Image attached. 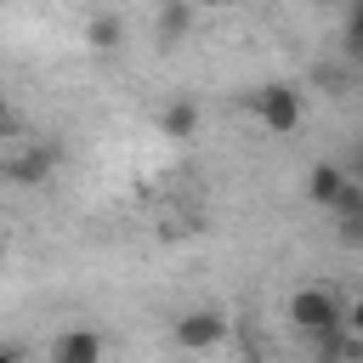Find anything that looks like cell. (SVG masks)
<instances>
[{
	"label": "cell",
	"instance_id": "8",
	"mask_svg": "<svg viewBox=\"0 0 363 363\" xmlns=\"http://www.w3.org/2000/svg\"><path fill=\"white\" fill-rule=\"evenodd\" d=\"M187 28H193V6H182V0L159 6V17H153V34H159V45H176Z\"/></svg>",
	"mask_w": 363,
	"mask_h": 363
},
{
	"label": "cell",
	"instance_id": "13",
	"mask_svg": "<svg viewBox=\"0 0 363 363\" xmlns=\"http://www.w3.org/2000/svg\"><path fill=\"white\" fill-rule=\"evenodd\" d=\"M0 363H23V352L17 346H0Z\"/></svg>",
	"mask_w": 363,
	"mask_h": 363
},
{
	"label": "cell",
	"instance_id": "11",
	"mask_svg": "<svg viewBox=\"0 0 363 363\" xmlns=\"http://www.w3.org/2000/svg\"><path fill=\"white\" fill-rule=\"evenodd\" d=\"M335 227H340V244H346V250H357V244H363V216H340Z\"/></svg>",
	"mask_w": 363,
	"mask_h": 363
},
{
	"label": "cell",
	"instance_id": "6",
	"mask_svg": "<svg viewBox=\"0 0 363 363\" xmlns=\"http://www.w3.org/2000/svg\"><path fill=\"white\" fill-rule=\"evenodd\" d=\"M352 182H357V176H352L346 164H335V159H318V164L306 170V199L329 210V204H335V199H340V193H346Z\"/></svg>",
	"mask_w": 363,
	"mask_h": 363
},
{
	"label": "cell",
	"instance_id": "7",
	"mask_svg": "<svg viewBox=\"0 0 363 363\" xmlns=\"http://www.w3.org/2000/svg\"><path fill=\"white\" fill-rule=\"evenodd\" d=\"M159 130H164V136H176V142H182V136H193V130H199V102H193V96H170V102H164V113H159Z\"/></svg>",
	"mask_w": 363,
	"mask_h": 363
},
{
	"label": "cell",
	"instance_id": "12",
	"mask_svg": "<svg viewBox=\"0 0 363 363\" xmlns=\"http://www.w3.org/2000/svg\"><path fill=\"white\" fill-rule=\"evenodd\" d=\"M11 125H17V119H11V102L0 96V136H11Z\"/></svg>",
	"mask_w": 363,
	"mask_h": 363
},
{
	"label": "cell",
	"instance_id": "3",
	"mask_svg": "<svg viewBox=\"0 0 363 363\" xmlns=\"http://www.w3.org/2000/svg\"><path fill=\"white\" fill-rule=\"evenodd\" d=\"M227 312H216V306H193V312H182L176 323H170V340L182 346V352H216V346H227Z\"/></svg>",
	"mask_w": 363,
	"mask_h": 363
},
{
	"label": "cell",
	"instance_id": "9",
	"mask_svg": "<svg viewBox=\"0 0 363 363\" xmlns=\"http://www.w3.org/2000/svg\"><path fill=\"white\" fill-rule=\"evenodd\" d=\"M85 45H96V51L125 45V23H119V17H108V11H102V17H91V23H85Z\"/></svg>",
	"mask_w": 363,
	"mask_h": 363
},
{
	"label": "cell",
	"instance_id": "2",
	"mask_svg": "<svg viewBox=\"0 0 363 363\" xmlns=\"http://www.w3.org/2000/svg\"><path fill=\"white\" fill-rule=\"evenodd\" d=\"M250 108H255L261 130H272V136H289V130H301V91H295V85H284V79H272V85H255Z\"/></svg>",
	"mask_w": 363,
	"mask_h": 363
},
{
	"label": "cell",
	"instance_id": "1",
	"mask_svg": "<svg viewBox=\"0 0 363 363\" xmlns=\"http://www.w3.org/2000/svg\"><path fill=\"white\" fill-rule=\"evenodd\" d=\"M284 318H289V329L295 335H306V340H335L340 329H346V306H340V295L335 289H323V284H301L295 295H289V306H284Z\"/></svg>",
	"mask_w": 363,
	"mask_h": 363
},
{
	"label": "cell",
	"instance_id": "5",
	"mask_svg": "<svg viewBox=\"0 0 363 363\" xmlns=\"http://www.w3.org/2000/svg\"><path fill=\"white\" fill-rule=\"evenodd\" d=\"M51 170H57V147H28V153H17V159L0 164V176L17 182V187H40V182H51Z\"/></svg>",
	"mask_w": 363,
	"mask_h": 363
},
{
	"label": "cell",
	"instance_id": "4",
	"mask_svg": "<svg viewBox=\"0 0 363 363\" xmlns=\"http://www.w3.org/2000/svg\"><path fill=\"white\" fill-rule=\"evenodd\" d=\"M102 335L91 329V323H74V329H62L57 340H51V363H102Z\"/></svg>",
	"mask_w": 363,
	"mask_h": 363
},
{
	"label": "cell",
	"instance_id": "10",
	"mask_svg": "<svg viewBox=\"0 0 363 363\" xmlns=\"http://www.w3.org/2000/svg\"><path fill=\"white\" fill-rule=\"evenodd\" d=\"M346 57H363V6L346 11Z\"/></svg>",
	"mask_w": 363,
	"mask_h": 363
}]
</instances>
